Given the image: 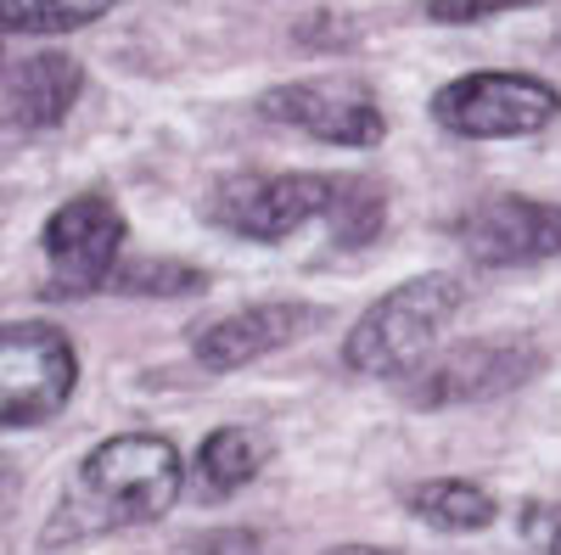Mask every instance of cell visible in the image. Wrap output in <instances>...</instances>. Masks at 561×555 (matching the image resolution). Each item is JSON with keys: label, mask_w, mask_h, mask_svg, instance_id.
<instances>
[{"label": "cell", "mask_w": 561, "mask_h": 555, "mask_svg": "<svg viewBox=\"0 0 561 555\" xmlns=\"http://www.w3.org/2000/svg\"><path fill=\"white\" fill-rule=\"evenodd\" d=\"M180 488H185V466H180V449L163 432H118L79 460V472L62 488L39 544L73 550V544H90L118 528L158 522L180 499Z\"/></svg>", "instance_id": "1"}, {"label": "cell", "mask_w": 561, "mask_h": 555, "mask_svg": "<svg viewBox=\"0 0 561 555\" xmlns=\"http://www.w3.org/2000/svg\"><path fill=\"white\" fill-rule=\"evenodd\" d=\"M460 309H466L460 275H415V281H399L348 326L343 365L354 377H393L399 382L444 343L449 320Z\"/></svg>", "instance_id": "2"}, {"label": "cell", "mask_w": 561, "mask_h": 555, "mask_svg": "<svg viewBox=\"0 0 561 555\" xmlns=\"http://www.w3.org/2000/svg\"><path fill=\"white\" fill-rule=\"evenodd\" d=\"M433 118L466 141H517V135H539L561 118V90L534 73L483 68L449 79L433 96Z\"/></svg>", "instance_id": "3"}, {"label": "cell", "mask_w": 561, "mask_h": 555, "mask_svg": "<svg viewBox=\"0 0 561 555\" xmlns=\"http://www.w3.org/2000/svg\"><path fill=\"white\" fill-rule=\"evenodd\" d=\"M79 388V354L51 320L0 326V427H39L68 409Z\"/></svg>", "instance_id": "4"}, {"label": "cell", "mask_w": 561, "mask_h": 555, "mask_svg": "<svg viewBox=\"0 0 561 555\" xmlns=\"http://www.w3.org/2000/svg\"><path fill=\"white\" fill-rule=\"evenodd\" d=\"M124 208L102 192H79L68 197L39 230V253L51 269V298H90L113 281V269L124 258Z\"/></svg>", "instance_id": "5"}, {"label": "cell", "mask_w": 561, "mask_h": 555, "mask_svg": "<svg viewBox=\"0 0 561 555\" xmlns=\"http://www.w3.org/2000/svg\"><path fill=\"white\" fill-rule=\"evenodd\" d=\"M545 370V354L517 337V343H460V348H433L404 382V404L415 409H449V404H483L500 393L528 388Z\"/></svg>", "instance_id": "6"}, {"label": "cell", "mask_w": 561, "mask_h": 555, "mask_svg": "<svg viewBox=\"0 0 561 555\" xmlns=\"http://www.w3.org/2000/svg\"><path fill=\"white\" fill-rule=\"evenodd\" d=\"M332 192V174H237L214 192L208 213L248 242H287L309 219H325Z\"/></svg>", "instance_id": "7"}, {"label": "cell", "mask_w": 561, "mask_h": 555, "mask_svg": "<svg viewBox=\"0 0 561 555\" xmlns=\"http://www.w3.org/2000/svg\"><path fill=\"white\" fill-rule=\"evenodd\" d=\"M325 326V309L320 303H304V298H264V303H248V309H230L219 320L192 337V354L203 370H242L253 359H270L287 343H304L309 332Z\"/></svg>", "instance_id": "8"}, {"label": "cell", "mask_w": 561, "mask_h": 555, "mask_svg": "<svg viewBox=\"0 0 561 555\" xmlns=\"http://www.w3.org/2000/svg\"><path fill=\"white\" fill-rule=\"evenodd\" d=\"M460 253L483 269L561 258V208L539 197H489L455 224Z\"/></svg>", "instance_id": "9"}, {"label": "cell", "mask_w": 561, "mask_h": 555, "mask_svg": "<svg viewBox=\"0 0 561 555\" xmlns=\"http://www.w3.org/2000/svg\"><path fill=\"white\" fill-rule=\"evenodd\" d=\"M259 118L304 129L320 147H377L388 135V118L365 96H337L325 84H275L259 96Z\"/></svg>", "instance_id": "10"}, {"label": "cell", "mask_w": 561, "mask_h": 555, "mask_svg": "<svg viewBox=\"0 0 561 555\" xmlns=\"http://www.w3.org/2000/svg\"><path fill=\"white\" fill-rule=\"evenodd\" d=\"M79 90H84V68L68 51H39L23 68H12V79H7V124L28 129V135L57 129L73 113Z\"/></svg>", "instance_id": "11"}, {"label": "cell", "mask_w": 561, "mask_h": 555, "mask_svg": "<svg viewBox=\"0 0 561 555\" xmlns=\"http://www.w3.org/2000/svg\"><path fill=\"white\" fill-rule=\"evenodd\" d=\"M264 460H270V443L259 432L219 427L203 438V449L192 460V488H197V499H230L264 472Z\"/></svg>", "instance_id": "12"}, {"label": "cell", "mask_w": 561, "mask_h": 555, "mask_svg": "<svg viewBox=\"0 0 561 555\" xmlns=\"http://www.w3.org/2000/svg\"><path fill=\"white\" fill-rule=\"evenodd\" d=\"M404 505H410V517H421L438 533H483L500 517L494 494L483 483H466V477H433V483L410 488Z\"/></svg>", "instance_id": "13"}, {"label": "cell", "mask_w": 561, "mask_h": 555, "mask_svg": "<svg viewBox=\"0 0 561 555\" xmlns=\"http://www.w3.org/2000/svg\"><path fill=\"white\" fill-rule=\"evenodd\" d=\"M325 219H332V242L337 247H370L388 224V197L382 185L370 180H337L332 203H325Z\"/></svg>", "instance_id": "14"}, {"label": "cell", "mask_w": 561, "mask_h": 555, "mask_svg": "<svg viewBox=\"0 0 561 555\" xmlns=\"http://www.w3.org/2000/svg\"><path fill=\"white\" fill-rule=\"evenodd\" d=\"M118 7V0H0V34H68Z\"/></svg>", "instance_id": "15"}, {"label": "cell", "mask_w": 561, "mask_h": 555, "mask_svg": "<svg viewBox=\"0 0 561 555\" xmlns=\"http://www.w3.org/2000/svg\"><path fill=\"white\" fill-rule=\"evenodd\" d=\"M107 287L124 298H192L208 287V275L197 264H180V258H129L113 269Z\"/></svg>", "instance_id": "16"}, {"label": "cell", "mask_w": 561, "mask_h": 555, "mask_svg": "<svg viewBox=\"0 0 561 555\" xmlns=\"http://www.w3.org/2000/svg\"><path fill=\"white\" fill-rule=\"evenodd\" d=\"M528 7H545V0H427V18L433 23H483V18L528 12Z\"/></svg>", "instance_id": "17"}, {"label": "cell", "mask_w": 561, "mask_h": 555, "mask_svg": "<svg viewBox=\"0 0 561 555\" xmlns=\"http://www.w3.org/2000/svg\"><path fill=\"white\" fill-rule=\"evenodd\" d=\"M523 533L539 555H561V511L556 505H523Z\"/></svg>", "instance_id": "18"}, {"label": "cell", "mask_w": 561, "mask_h": 555, "mask_svg": "<svg viewBox=\"0 0 561 555\" xmlns=\"http://www.w3.org/2000/svg\"><path fill=\"white\" fill-rule=\"evenodd\" d=\"M192 555H259V539L242 528H225V533H208Z\"/></svg>", "instance_id": "19"}, {"label": "cell", "mask_w": 561, "mask_h": 555, "mask_svg": "<svg viewBox=\"0 0 561 555\" xmlns=\"http://www.w3.org/2000/svg\"><path fill=\"white\" fill-rule=\"evenodd\" d=\"M12 494H18V466H12V454H0V517H7Z\"/></svg>", "instance_id": "20"}, {"label": "cell", "mask_w": 561, "mask_h": 555, "mask_svg": "<svg viewBox=\"0 0 561 555\" xmlns=\"http://www.w3.org/2000/svg\"><path fill=\"white\" fill-rule=\"evenodd\" d=\"M325 555H393V550H377V544H337V550H325Z\"/></svg>", "instance_id": "21"}, {"label": "cell", "mask_w": 561, "mask_h": 555, "mask_svg": "<svg viewBox=\"0 0 561 555\" xmlns=\"http://www.w3.org/2000/svg\"><path fill=\"white\" fill-rule=\"evenodd\" d=\"M0 68H7V45H0Z\"/></svg>", "instance_id": "22"}]
</instances>
